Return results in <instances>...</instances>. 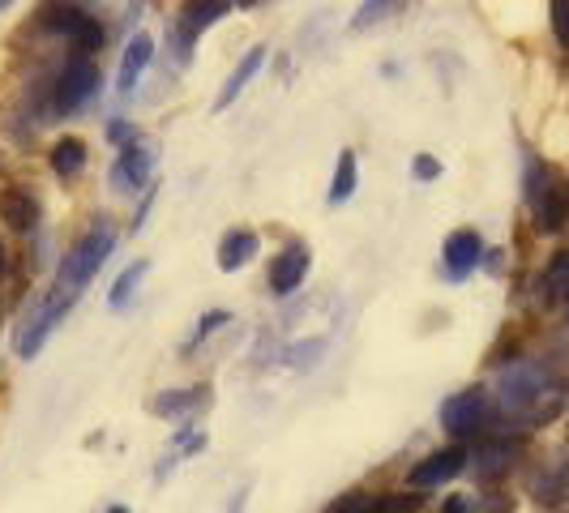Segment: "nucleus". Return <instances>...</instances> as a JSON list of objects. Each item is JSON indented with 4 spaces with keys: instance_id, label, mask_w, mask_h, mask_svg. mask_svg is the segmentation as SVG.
<instances>
[{
    "instance_id": "f704fd0d",
    "label": "nucleus",
    "mask_w": 569,
    "mask_h": 513,
    "mask_svg": "<svg viewBox=\"0 0 569 513\" xmlns=\"http://www.w3.org/2000/svg\"><path fill=\"white\" fill-rule=\"evenodd\" d=\"M0 4H9V0H0Z\"/></svg>"
},
{
    "instance_id": "39448f33",
    "label": "nucleus",
    "mask_w": 569,
    "mask_h": 513,
    "mask_svg": "<svg viewBox=\"0 0 569 513\" xmlns=\"http://www.w3.org/2000/svg\"><path fill=\"white\" fill-rule=\"evenodd\" d=\"M43 22L52 30H60V34H69L78 52H94V48L103 43V27H99L90 13L73 9V4H48V9H43Z\"/></svg>"
},
{
    "instance_id": "bb28decb",
    "label": "nucleus",
    "mask_w": 569,
    "mask_h": 513,
    "mask_svg": "<svg viewBox=\"0 0 569 513\" xmlns=\"http://www.w3.org/2000/svg\"><path fill=\"white\" fill-rule=\"evenodd\" d=\"M548 9H552V34H557V43L569 48V0H548Z\"/></svg>"
},
{
    "instance_id": "393cba45",
    "label": "nucleus",
    "mask_w": 569,
    "mask_h": 513,
    "mask_svg": "<svg viewBox=\"0 0 569 513\" xmlns=\"http://www.w3.org/2000/svg\"><path fill=\"white\" fill-rule=\"evenodd\" d=\"M446 513H510L506 496H480V501H450Z\"/></svg>"
},
{
    "instance_id": "f257e3e1",
    "label": "nucleus",
    "mask_w": 569,
    "mask_h": 513,
    "mask_svg": "<svg viewBox=\"0 0 569 513\" xmlns=\"http://www.w3.org/2000/svg\"><path fill=\"white\" fill-rule=\"evenodd\" d=\"M116 249V231L108 228V223H99V228H90L69 249V253L60 256V270H57V283H52V300H60V304H73L78 295H82V286L99 274V265L112 256Z\"/></svg>"
},
{
    "instance_id": "9d476101",
    "label": "nucleus",
    "mask_w": 569,
    "mask_h": 513,
    "mask_svg": "<svg viewBox=\"0 0 569 513\" xmlns=\"http://www.w3.org/2000/svg\"><path fill=\"white\" fill-rule=\"evenodd\" d=\"M467 471V450L462 445H450V450H437V454H428L416 471H411V487H441L458 480Z\"/></svg>"
},
{
    "instance_id": "6ab92c4d",
    "label": "nucleus",
    "mask_w": 569,
    "mask_h": 513,
    "mask_svg": "<svg viewBox=\"0 0 569 513\" xmlns=\"http://www.w3.org/2000/svg\"><path fill=\"white\" fill-rule=\"evenodd\" d=\"M513 454H518V445H485V450L476 454V475H480L485 484L501 480L513 466Z\"/></svg>"
},
{
    "instance_id": "4be33fe9",
    "label": "nucleus",
    "mask_w": 569,
    "mask_h": 513,
    "mask_svg": "<svg viewBox=\"0 0 569 513\" xmlns=\"http://www.w3.org/2000/svg\"><path fill=\"white\" fill-rule=\"evenodd\" d=\"M206 402V390H180V394H163V399H150V411L154 415H184Z\"/></svg>"
},
{
    "instance_id": "b1692460",
    "label": "nucleus",
    "mask_w": 569,
    "mask_h": 513,
    "mask_svg": "<svg viewBox=\"0 0 569 513\" xmlns=\"http://www.w3.org/2000/svg\"><path fill=\"white\" fill-rule=\"evenodd\" d=\"M420 510V496H407V492H381L369 501V513H416Z\"/></svg>"
},
{
    "instance_id": "6e6552de",
    "label": "nucleus",
    "mask_w": 569,
    "mask_h": 513,
    "mask_svg": "<svg viewBox=\"0 0 569 513\" xmlns=\"http://www.w3.org/2000/svg\"><path fill=\"white\" fill-rule=\"evenodd\" d=\"M441 261H446V274L462 283L480 261H485V240H480V231L462 228V231H450V240H446V249H441Z\"/></svg>"
},
{
    "instance_id": "f03ea898",
    "label": "nucleus",
    "mask_w": 569,
    "mask_h": 513,
    "mask_svg": "<svg viewBox=\"0 0 569 513\" xmlns=\"http://www.w3.org/2000/svg\"><path fill=\"white\" fill-rule=\"evenodd\" d=\"M501 406L513 411V415H531V420H548L557 406H561V394L548 385L543 369L536 364H510L501 372Z\"/></svg>"
},
{
    "instance_id": "c85d7f7f",
    "label": "nucleus",
    "mask_w": 569,
    "mask_h": 513,
    "mask_svg": "<svg viewBox=\"0 0 569 513\" xmlns=\"http://www.w3.org/2000/svg\"><path fill=\"white\" fill-rule=\"evenodd\" d=\"M219 325H228V313H206V316H201L198 330H193V339H189V351H193V346H198L201 339H210V334H214Z\"/></svg>"
},
{
    "instance_id": "5701e85b",
    "label": "nucleus",
    "mask_w": 569,
    "mask_h": 513,
    "mask_svg": "<svg viewBox=\"0 0 569 513\" xmlns=\"http://www.w3.org/2000/svg\"><path fill=\"white\" fill-rule=\"evenodd\" d=\"M543 286H548L552 300H566L569 304V253L552 256V265H548V274H543Z\"/></svg>"
},
{
    "instance_id": "cd10ccee",
    "label": "nucleus",
    "mask_w": 569,
    "mask_h": 513,
    "mask_svg": "<svg viewBox=\"0 0 569 513\" xmlns=\"http://www.w3.org/2000/svg\"><path fill=\"white\" fill-rule=\"evenodd\" d=\"M369 501L372 496H365V492H347L335 505H326V513H369Z\"/></svg>"
},
{
    "instance_id": "423d86ee",
    "label": "nucleus",
    "mask_w": 569,
    "mask_h": 513,
    "mask_svg": "<svg viewBox=\"0 0 569 513\" xmlns=\"http://www.w3.org/2000/svg\"><path fill=\"white\" fill-rule=\"evenodd\" d=\"M99 90V69L90 57H73L57 78V108L60 112H78L86 99Z\"/></svg>"
},
{
    "instance_id": "2f4dec72",
    "label": "nucleus",
    "mask_w": 569,
    "mask_h": 513,
    "mask_svg": "<svg viewBox=\"0 0 569 513\" xmlns=\"http://www.w3.org/2000/svg\"><path fill=\"white\" fill-rule=\"evenodd\" d=\"M4 270H9V261H4V249H0V279H4Z\"/></svg>"
},
{
    "instance_id": "f8f14e48",
    "label": "nucleus",
    "mask_w": 569,
    "mask_h": 513,
    "mask_svg": "<svg viewBox=\"0 0 569 513\" xmlns=\"http://www.w3.org/2000/svg\"><path fill=\"white\" fill-rule=\"evenodd\" d=\"M64 313H69V304H60V300H48V304H43V309H39V313L27 321V334L18 339V355H22V360L39 355V351H43V342H48V334L57 330V321Z\"/></svg>"
},
{
    "instance_id": "a878e982",
    "label": "nucleus",
    "mask_w": 569,
    "mask_h": 513,
    "mask_svg": "<svg viewBox=\"0 0 569 513\" xmlns=\"http://www.w3.org/2000/svg\"><path fill=\"white\" fill-rule=\"evenodd\" d=\"M399 4H402V0H369V4H365V9L356 13V22H351V27L365 30L369 22H381V13H395Z\"/></svg>"
},
{
    "instance_id": "7c9ffc66",
    "label": "nucleus",
    "mask_w": 569,
    "mask_h": 513,
    "mask_svg": "<svg viewBox=\"0 0 569 513\" xmlns=\"http://www.w3.org/2000/svg\"><path fill=\"white\" fill-rule=\"evenodd\" d=\"M129 133H133V129H129V124H112V129H108V138H112V142H124V138H129Z\"/></svg>"
},
{
    "instance_id": "20e7f679",
    "label": "nucleus",
    "mask_w": 569,
    "mask_h": 513,
    "mask_svg": "<svg viewBox=\"0 0 569 513\" xmlns=\"http://www.w3.org/2000/svg\"><path fill=\"white\" fill-rule=\"evenodd\" d=\"M527 201H531V214H536V223L543 231H557L566 223V201L557 193V184H552V175L531 159L527 163Z\"/></svg>"
},
{
    "instance_id": "2eb2a0df",
    "label": "nucleus",
    "mask_w": 569,
    "mask_h": 513,
    "mask_svg": "<svg viewBox=\"0 0 569 513\" xmlns=\"http://www.w3.org/2000/svg\"><path fill=\"white\" fill-rule=\"evenodd\" d=\"M261 249V240H257V231L240 228V231H228L223 235V244H219V270H240V265H249Z\"/></svg>"
},
{
    "instance_id": "9b49d317",
    "label": "nucleus",
    "mask_w": 569,
    "mask_h": 513,
    "mask_svg": "<svg viewBox=\"0 0 569 513\" xmlns=\"http://www.w3.org/2000/svg\"><path fill=\"white\" fill-rule=\"evenodd\" d=\"M305 274H309V249L305 244H287L283 253L274 256V265H270V291L291 295L296 286L305 283Z\"/></svg>"
},
{
    "instance_id": "4468645a",
    "label": "nucleus",
    "mask_w": 569,
    "mask_h": 513,
    "mask_svg": "<svg viewBox=\"0 0 569 513\" xmlns=\"http://www.w3.org/2000/svg\"><path fill=\"white\" fill-rule=\"evenodd\" d=\"M0 219H4L13 231H30L34 228V219H39V205H34V198H30L27 189L9 184V189L0 193Z\"/></svg>"
},
{
    "instance_id": "aec40b11",
    "label": "nucleus",
    "mask_w": 569,
    "mask_h": 513,
    "mask_svg": "<svg viewBox=\"0 0 569 513\" xmlns=\"http://www.w3.org/2000/svg\"><path fill=\"white\" fill-rule=\"evenodd\" d=\"M351 193H356V154L342 150L339 163H335V180H330V205L351 201Z\"/></svg>"
},
{
    "instance_id": "dca6fc26",
    "label": "nucleus",
    "mask_w": 569,
    "mask_h": 513,
    "mask_svg": "<svg viewBox=\"0 0 569 513\" xmlns=\"http://www.w3.org/2000/svg\"><path fill=\"white\" fill-rule=\"evenodd\" d=\"M261 60H266V48H253V52H244V60L236 64V73L228 78V86L219 90V99H214V112H228L231 103H236V94H240L244 86L253 82V73L261 69Z\"/></svg>"
},
{
    "instance_id": "473e14b6",
    "label": "nucleus",
    "mask_w": 569,
    "mask_h": 513,
    "mask_svg": "<svg viewBox=\"0 0 569 513\" xmlns=\"http://www.w3.org/2000/svg\"><path fill=\"white\" fill-rule=\"evenodd\" d=\"M108 513H129V510H124V505H112V510H108Z\"/></svg>"
},
{
    "instance_id": "1a4fd4ad",
    "label": "nucleus",
    "mask_w": 569,
    "mask_h": 513,
    "mask_svg": "<svg viewBox=\"0 0 569 513\" xmlns=\"http://www.w3.org/2000/svg\"><path fill=\"white\" fill-rule=\"evenodd\" d=\"M150 171H154V154L146 145H124L112 171H108V180H112L116 193H138V189L150 184Z\"/></svg>"
},
{
    "instance_id": "7ed1b4c3",
    "label": "nucleus",
    "mask_w": 569,
    "mask_h": 513,
    "mask_svg": "<svg viewBox=\"0 0 569 513\" xmlns=\"http://www.w3.org/2000/svg\"><path fill=\"white\" fill-rule=\"evenodd\" d=\"M492 420V399L488 390H462L450 402H441V428L455 436H471Z\"/></svg>"
},
{
    "instance_id": "0eeeda50",
    "label": "nucleus",
    "mask_w": 569,
    "mask_h": 513,
    "mask_svg": "<svg viewBox=\"0 0 569 513\" xmlns=\"http://www.w3.org/2000/svg\"><path fill=\"white\" fill-rule=\"evenodd\" d=\"M231 0H184L176 13V30H180V57L189 52V43L198 39L201 30H210L219 18H228Z\"/></svg>"
},
{
    "instance_id": "412c9836",
    "label": "nucleus",
    "mask_w": 569,
    "mask_h": 513,
    "mask_svg": "<svg viewBox=\"0 0 569 513\" xmlns=\"http://www.w3.org/2000/svg\"><path fill=\"white\" fill-rule=\"evenodd\" d=\"M146 274H150V261H133V265H129V270H124V274H120V279L112 283V295H108V304H112V309H124V304H129V295L142 286Z\"/></svg>"
},
{
    "instance_id": "72a5a7b5",
    "label": "nucleus",
    "mask_w": 569,
    "mask_h": 513,
    "mask_svg": "<svg viewBox=\"0 0 569 513\" xmlns=\"http://www.w3.org/2000/svg\"><path fill=\"white\" fill-rule=\"evenodd\" d=\"M236 4H244V9H249V4H257V0H236Z\"/></svg>"
},
{
    "instance_id": "ddd939ff",
    "label": "nucleus",
    "mask_w": 569,
    "mask_h": 513,
    "mask_svg": "<svg viewBox=\"0 0 569 513\" xmlns=\"http://www.w3.org/2000/svg\"><path fill=\"white\" fill-rule=\"evenodd\" d=\"M150 57H154V43H150V34H138V39L124 48L120 73H116V90H120V94H129L133 86L142 82V73H146V64H150Z\"/></svg>"
},
{
    "instance_id": "f3484780",
    "label": "nucleus",
    "mask_w": 569,
    "mask_h": 513,
    "mask_svg": "<svg viewBox=\"0 0 569 513\" xmlns=\"http://www.w3.org/2000/svg\"><path fill=\"white\" fill-rule=\"evenodd\" d=\"M531 492H536V501H540V505H557V501H566L569 496V462H552L543 475L531 480Z\"/></svg>"
},
{
    "instance_id": "c756f323",
    "label": "nucleus",
    "mask_w": 569,
    "mask_h": 513,
    "mask_svg": "<svg viewBox=\"0 0 569 513\" xmlns=\"http://www.w3.org/2000/svg\"><path fill=\"white\" fill-rule=\"evenodd\" d=\"M437 175H441V163L420 154V159H416V180H437Z\"/></svg>"
},
{
    "instance_id": "a211bd4d",
    "label": "nucleus",
    "mask_w": 569,
    "mask_h": 513,
    "mask_svg": "<svg viewBox=\"0 0 569 513\" xmlns=\"http://www.w3.org/2000/svg\"><path fill=\"white\" fill-rule=\"evenodd\" d=\"M86 168V142L82 138H60L52 145V171H57L60 180H73V175H82Z\"/></svg>"
}]
</instances>
